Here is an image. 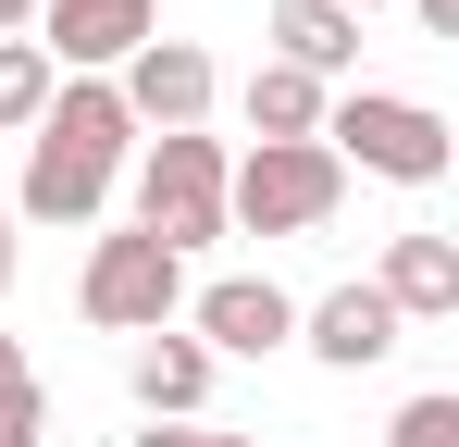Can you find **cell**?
<instances>
[{"label":"cell","mask_w":459,"mask_h":447,"mask_svg":"<svg viewBox=\"0 0 459 447\" xmlns=\"http://www.w3.org/2000/svg\"><path fill=\"white\" fill-rule=\"evenodd\" d=\"M125 149H137V112L112 100V74H63L50 112H38V137H25V199H13V212H38V224H100Z\"/></svg>","instance_id":"6da1fadb"},{"label":"cell","mask_w":459,"mask_h":447,"mask_svg":"<svg viewBox=\"0 0 459 447\" xmlns=\"http://www.w3.org/2000/svg\"><path fill=\"white\" fill-rule=\"evenodd\" d=\"M224 174L236 149L212 137V125H186V137H150V162H137V236H161L174 261H199V249H224Z\"/></svg>","instance_id":"7a4b0ae2"},{"label":"cell","mask_w":459,"mask_h":447,"mask_svg":"<svg viewBox=\"0 0 459 447\" xmlns=\"http://www.w3.org/2000/svg\"><path fill=\"white\" fill-rule=\"evenodd\" d=\"M323 149L360 162V174H385V187H435L447 174V112L435 100H397V87H348V100H323Z\"/></svg>","instance_id":"3957f363"},{"label":"cell","mask_w":459,"mask_h":447,"mask_svg":"<svg viewBox=\"0 0 459 447\" xmlns=\"http://www.w3.org/2000/svg\"><path fill=\"white\" fill-rule=\"evenodd\" d=\"M335 199H348V162L323 137H286V149H248L224 174V224H248V236H310V224H335Z\"/></svg>","instance_id":"277c9868"},{"label":"cell","mask_w":459,"mask_h":447,"mask_svg":"<svg viewBox=\"0 0 459 447\" xmlns=\"http://www.w3.org/2000/svg\"><path fill=\"white\" fill-rule=\"evenodd\" d=\"M75 311L100 323V336H161V323L186 311V261H174L161 236H137V224H125V236H100V249H87Z\"/></svg>","instance_id":"5b68a950"},{"label":"cell","mask_w":459,"mask_h":447,"mask_svg":"<svg viewBox=\"0 0 459 447\" xmlns=\"http://www.w3.org/2000/svg\"><path fill=\"white\" fill-rule=\"evenodd\" d=\"M38 50H50V74L75 63V74H125L137 50L161 38V0H38Z\"/></svg>","instance_id":"8992f818"},{"label":"cell","mask_w":459,"mask_h":447,"mask_svg":"<svg viewBox=\"0 0 459 447\" xmlns=\"http://www.w3.org/2000/svg\"><path fill=\"white\" fill-rule=\"evenodd\" d=\"M212 87H224V74H212V50H199V38H150L137 63L112 74V100H125L137 125H161V137L212 125Z\"/></svg>","instance_id":"52a82bcc"},{"label":"cell","mask_w":459,"mask_h":447,"mask_svg":"<svg viewBox=\"0 0 459 447\" xmlns=\"http://www.w3.org/2000/svg\"><path fill=\"white\" fill-rule=\"evenodd\" d=\"M199 348H212V361H273V348H299V298L273 286V274L199 286Z\"/></svg>","instance_id":"ba28073f"},{"label":"cell","mask_w":459,"mask_h":447,"mask_svg":"<svg viewBox=\"0 0 459 447\" xmlns=\"http://www.w3.org/2000/svg\"><path fill=\"white\" fill-rule=\"evenodd\" d=\"M397 336H410V323H397L373 286H335V298H310V311H299V348H310V361H335V372H373Z\"/></svg>","instance_id":"9c48e42d"},{"label":"cell","mask_w":459,"mask_h":447,"mask_svg":"<svg viewBox=\"0 0 459 447\" xmlns=\"http://www.w3.org/2000/svg\"><path fill=\"white\" fill-rule=\"evenodd\" d=\"M373 298L397 311V323H447L459 311V236H397L385 274H373Z\"/></svg>","instance_id":"30bf717a"},{"label":"cell","mask_w":459,"mask_h":447,"mask_svg":"<svg viewBox=\"0 0 459 447\" xmlns=\"http://www.w3.org/2000/svg\"><path fill=\"white\" fill-rule=\"evenodd\" d=\"M125 385H137L150 423H199V398H212V348L161 323V336H137V372H125Z\"/></svg>","instance_id":"8fae6325"},{"label":"cell","mask_w":459,"mask_h":447,"mask_svg":"<svg viewBox=\"0 0 459 447\" xmlns=\"http://www.w3.org/2000/svg\"><path fill=\"white\" fill-rule=\"evenodd\" d=\"M273 63H299L310 87L360 63V13L348 0H273Z\"/></svg>","instance_id":"7c38bea8"},{"label":"cell","mask_w":459,"mask_h":447,"mask_svg":"<svg viewBox=\"0 0 459 447\" xmlns=\"http://www.w3.org/2000/svg\"><path fill=\"white\" fill-rule=\"evenodd\" d=\"M248 137H261V149L323 137V87H310L299 63H261V74H248Z\"/></svg>","instance_id":"4fadbf2b"},{"label":"cell","mask_w":459,"mask_h":447,"mask_svg":"<svg viewBox=\"0 0 459 447\" xmlns=\"http://www.w3.org/2000/svg\"><path fill=\"white\" fill-rule=\"evenodd\" d=\"M50 50L38 38H0V137H38V112H50Z\"/></svg>","instance_id":"5bb4252c"},{"label":"cell","mask_w":459,"mask_h":447,"mask_svg":"<svg viewBox=\"0 0 459 447\" xmlns=\"http://www.w3.org/2000/svg\"><path fill=\"white\" fill-rule=\"evenodd\" d=\"M50 423V398H38V372H25V348L0 336V435H38Z\"/></svg>","instance_id":"9a60e30c"},{"label":"cell","mask_w":459,"mask_h":447,"mask_svg":"<svg viewBox=\"0 0 459 447\" xmlns=\"http://www.w3.org/2000/svg\"><path fill=\"white\" fill-rule=\"evenodd\" d=\"M385 447H459V398H410V410L385 423Z\"/></svg>","instance_id":"2e32d148"},{"label":"cell","mask_w":459,"mask_h":447,"mask_svg":"<svg viewBox=\"0 0 459 447\" xmlns=\"http://www.w3.org/2000/svg\"><path fill=\"white\" fill-rule=\"evenodd\" d=\"M125 447H261V435H212V423H150V435H125Z\"/></svg>","instance_id":"e0dca14e"},{"label":"cell","mask_w":459,"mask_h":447,"mask_svg":"<svg viewBox=\"0 0 459 447\" xmlns=\"http://www.w3.org/2000/svg\"><path fill=\"white\" fill-rule=\"evenodd\" d=\"M422 13V38H459V0H410Z\"/></svg>","instance_id":"ac0fdd59"},{"label":"cell","mask_w":459,"mask_h":447,"mask_svg":"<svg viewBox=\"0 0 459 447\" xmlns=\"http://www.w3.org/2000/svg\"><path fill=\"white\" fill-rule=\"evenodd\" d=\"M25 25H38V0H0V38H25Z\"/></svg>","instance_id":"d6986e66"},{"label":"cell","mask_w":459,"mask_h":447,"mask_svg":"<svg viewBox=\"0 0 459 447\" xmlns=\"http://www.w3.org/2000/svg\"><path fill=\"white\" fill-rule=\"evenodd\" d=\"M0 298H13V212H0Z\"/></svg>","instance_id":"ffe728a7"},{"label":"cell","mask_w":459,"mask_h":447,"mask_svg":"<svg viewBox=\"0 0 459 447\" xmlns=\"http://www.w3.org/2000/svg\"><path fill=\"white\" fill-rule=\"evenodd\" d=\"M0 447H38V435H0Z\"/></svg>","instance_id":"44dd1931"},{"label":"cell","mask_w":459,"mask_h":447,"mask_svg":"<svg viewBox=\"0 0 459 447\" xmlns=\"http://www.w3.org/2000/svg\"><path fill=\"white\" fill-rule=\"evenodd\" d=\"M348 13H373V0H348Z\"/></svg>","instance_id":"7402d4cb"}]
</instances>
